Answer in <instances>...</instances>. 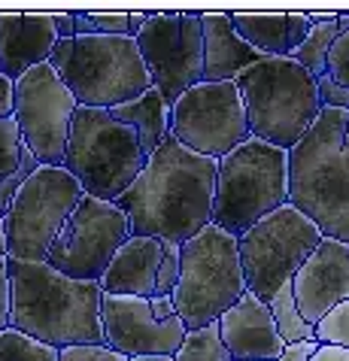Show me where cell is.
<instances>
[{"instance_id": "f35d334b", "label": "cell", "mask_w": 349, "mask_h": 361, "mask_svg": "<svg viewBox=\"0 0 349 361\" xmlns=\"http://www.w3.org/2000/svg\"><path fill=\"white\" fill-rule=\"evenodd\" d=\"M310 361H349V349L343 346H325L319 343V349L310 355Z\"/></svg>"}, {"instance_id": "3957f363", "label": "cell", "mask_w": 349, "mask_h": 361, "mask_svg": "<svg viewBox=\"0 0 349 361\" xmlns=\"http://www.w3.org/2000/svg\"><path fill=\"white\" fill-rule=\"evenodd\" d=\"M288 204L322 237L349 243V113L322 106L313 128L288 149Z\"/></svg>"}, {"instance_id": "6da1fadb", "label": "cell", "mask_w": 349, "mask_h": 361, "mask_svg": "<svg viewBox=\"0 0 349 361\" xmlns=\"http://www.w3.org/2000/svg\"><path fill=\"white\" fill-rule=\"evenodd\" d=\"M216 173V158H204L176 137H167L116 207L131 219L134 237H158L183 246L213 225Z\"/></svg>"}, {"instance_id": "7a4b0ae2", "label": "cell", "mask_w": 349, "mask_h": 361, "mask_svg": "<svg viewBox=\"0 0 349 361\" xmlns=\"http://www.w3.org/2000/svg\"><path fill=\"white\" fill-rule=\"evenodd\" d=\"M6 270L13 283L9 328L55 349L104 343L101 283L70 279L46 262L6 258Z\"/></svg>"}, {"instance_id": "f546056e", "label": "cell", "mask_w": 349, "mask_h": 361, "mask_svg": "<svg viewBox=\"0 0 349 361\" xmlns=\"http://www.w3.org/2000/svg\"><path fill=\"white\" fill-rule=\"evenodd\" d=\"M37 170H39V161H37V158L31 155V149L25 146L22 167H18V170H16V173L9 176V179H4V183H0V209H4V216H6V209L13 207L16 195L22 192V188H25V183H27V179H31L34 173H37Z\"/></svg>"}, {"instance_id": "ab89813d", "label": "cell", "mask_w": 349, "mask_h": 361, "mask_svg": "<svg viewBox=\"0 0 349 361\" xmlns=\"http://www.w3.org/2000/svg\"><path fill=\"white\" fill-rule=\"evenodd\" d=\"M310 25H328V22H337V13H307Z\"/></svg>"}, {"instance_id": "d6986e66", "label": "cell", "mask_w": 349, "mask_h": 361, "mask_svg": "<svg viewBox=\"0 0 349 361\" xmlns=\"http://www.w3.org/2000/svg\"><path fill=\"white\" fill-rule=\"evenodd\" d=\"M164 252H167V240L131 237L116 252L113 264L101 276L104 295L158 298V270H161Z\"/></svg>"}, {"instance_id": "7c38bea8", "label": "cell", "mask_w": 349, "mask_h": 361, "mask_svg": "<svg viewBox=\"0 0 349 361\" xmlns=\"http://www.w3.org/2000/svg\"><path fill=\"white\" fill-rule=\"evenodd\" d=\"M137 49L167 104H176L188 88L204 82V31L201 13H149L137 34Z\"/></svg>"}, {"instance_id": "52a82bcc", "label": "cell", "mask_w": 349, "mask_h": 361, "mask_svg": "<svg viewBox=\"0 0 349 361\" xmlns=\"http://www.w3.org/2000/svg\"><path fill=\"white\" fill-rule=\"evenodd\" d=\"M146 152L134 128L116 122L106 109L76 106L70 122L64 170L88 197L116 204L143 173Z\"/></svg>"}, {"instance_id": "7bdbcfd3", "label": "cell", "mask_w": 349, "mask_h": 361, "mask_svg": "<svg viewBox=\"0 0 349 361\" xmlns=\"http://www.w3.org/2000/svg\"><path fill=\"white\" fill-rule=\"evenodd\" d=\"M337 25H341V31H349V13H337Z\"/></svg>"}, {"instance_id": "5bb4252c", "label": "cell", "mask_w": 349, "mask_h": 361, "mask_svg": "<svg viewBox=\"0 0 349 361\" xmlns=\"http://www.w3.org/2000/svg\"><path fill=\"white\" fill-rule=\"evenodd\" d=\"M76 97L52 64H39L16 82V122L25 146L46 167H64Z\"/></svg>"}, {"instance_id": "9a60e30c", "label": "cell", "mask_w": 349, "mask_h": 361, "mask_svg": "<svg viewBox=\"0 0 349 361\" xmlns=\"http://www.w3.org/2000/svg\"><path fill=\"white\" fill-rule=\"evenodd\" d=\"M104 343L125 358L137 355H176L185 337V322L179 319L171 298H134L104 295Z\"/></svg>"}, {"instance_id": "836d02e7", "label": "cell", "mask_w": 349, "mask_h": 361, "mask_svg": "<svg viewBox=\"0 0 349 361\" xmlns=\"http://www.w3.org/2000/svg\"><path fill=\"white\" fill-rule=\"evenodd\" d=\"M9 319H13V283H9L6 258L0 262V334L9 331Z\"/></svg>"}, {"instance_id": "9c48e42d", "label": "cell", "mask_w": 349, "mask_h": 361, "mask_svg": "<svg viewBox=\"0 0 349 361\" xmlns=\"http://www.w3.org/2000/svg\"><path fill=\"white\" fill-rule=\"evenodd\" d=\"M319 243H322V231L292 204L264 216L243 237H237L246 292L267 304L286 283H292L298 267L313 255Z\"/></svg>"}, {"instance_id": "4fadbf2b", "label": "cell", "mask_w": 349, "mask_h": 361, "mask_svg": "<svg viewBox=\"0 0 349 361\" xmlns=\"http://www.w3.org/2000/svg\"><path fill=\"white\" fill-rule=\"evenodd\" d=\"M171 137L204 158H225L252 140L237 82H197L171 106Z\"/></svg>"}, {"instance_id": "d4e9b609", "label": "cell", "mask_w": 349, "mask_h": 361, "mask_svg": "<svg viewBox=\"0 0 349 361\" xmlns=\"http://www.w3.org/2000/svg\"><path fill=\"white\" fill-rule=\"evenodd\" d=\"M173 358L176 361H234L231 353H228V346H225V340H222L219 322L185 331V337H183V343H179Z\"/></svg>"}, {"instance_id": "f1b7e54d", "label": "cell", "mask_w": 349, "mask_h": 361, "mask_svg": "<svg viewBox=\"0 0 349 361\" xmlns=\"http://www.w3.org/2000/svg\"><path fill=\"white\" fill-rule=\"evenodd\" d=\"M316 340L325 346H343L349 349V300L337 304L334 310L316 322Z\"/></svg>"}, {"instance_id": "277c9868", "label": "cell", "mask_w": 349, "mask_h": 361, "mask_svg": "<svg viewBox=\"0 0 349 361\" xmlns=\"http://www.w3.org/2000/svg\"><path fill=\"white\" fill-rule=\"evenodd\" d=\"M249 134L276 149H295L322 113L319 82L292 58H264L234 79Z\"/></svg>"}, {"instance_id": "1f68e13d", "label": "cell", "mask_w": 349, "mask_h": 361, "mask_svg": "<svg viewBox=\"0 0 349 361\" xmlns=\"http://www.w3.org/2000/svg\"><path fill=\"white\" fill-rule=\"evenodd\" d=\"M58 361H128V358L116 353V349H109L106 343H85V346L58 349Z\"/></svg>"}, {"instance_id": "60d3db41", "label": "cell", "mask_w": 349, "mask_h": 361, "mask_svg": "<svg viewBox=\"0 0 349 361\" xmlns=\"http://www.w3.org/2000/svg\"><path fill=\"white\" fill-rule=\"evenodd\" d=\"M9 252H6V216H4V209H0V262H4Z\"/></svg>"}, {"instance_id": "ac0fdd59", "label": "cell", "mask_w": 349, "mask_h": 361, "mask_svg": "<svg viewBox=\"0 0 349 361\" xmlns=\"http://www.w3.org/2000/svg\"><path fill=\"white\" fill-rule=\"evenodd\" d=\"M219 328L234 361H276L286 349V340L274 325L271 307L252 292H246L219 319Z\"/></svg>"}, {"instance_id": "4316f807", "label": "cell", "mask_w": 349, "mask_h": 361, "mask_svg": "<svg viewBox=\"0 0 349 361\" xmlns=\"http://www.w3.org/2000/svg\"><path fill=\"white\" fill-rule=\"evenodd\" d=\"M0 361H58V349L9 328L0 334Z\"/></svg>"}, {"instance_id": "e575fe53", "label": "cell", "mask_w": 349, "mask_h": 361, "mask_svg": "<svg viewBox=\"0 0 349 361\" xmlns=\"http://www.w3.org/2000/svg\"><path fill=\"white\" fill-rule=\"evenodd\" d=\"M319 82V97H322V106H334V109H346L349 113V92L341 85H334L328 76L316 79Z\"/></svg>"}, {"instance_id": "603a6c76", "label": "cell", "mask_w": 349, "mask_h": 361, "mask_svg": "<svg viewBox=\"0 0 349 361\" xmlns=\"http://www.w3.org/2000/svg\"><path fill=\"white\" fill-rule=\"evenodd\" d=\"M146 22H149V13H76V34L137 39Z\"/></svg>"}, {"instance_id": "2e32d148", "label": "cell", "mask_w": 349, "mask_h": 361, "mask_svg": "<svg viewBox=\"0 0 349 361\" xmlns=\"http://www.w3.org/2000/svg\"><path fill=\"white\" fill-rule=\"evenodd\" d=\"M292 292L304 322H316L328 310L349 300V243L322 237L313 255L292 276Z\"/></svg>"}, {"instance_id": "4dcf8cb0", "label": "cell", "mask_w": 349, "mask_h": 361, "mask_svg": "<svg viewBox=\"0 0 349 361\" xmlns=\"http://www.w3.org/2000/svg\"><path fill=\"white\" fill-rule=\"evenodd\" d=\"M325 76L349 92V31H341V37L331 43V52H328L325 61Z\"/></svg>"}, {"instance_id": "44dd1931", "label": "cell", "mask_w": 349, "mask_h": 361, "mask_svg": "<svg viewBox=\"0 0 349 361\" xmlns=\"http://www.w3.org/2000/svg\"><path fill=\"white\" fill-rule=\"evenodd\" d=\"M234 31L264 58H292L310 34L307 13H231Z\"/></svg>"}, {"instance_id": "cb8c5ba5", "label": "cell", "mask_w": 349, "mask_h": 361, "mask_svg": "<svg viewBox=\"0 0 349 361\" xmlns=\"http://www.w3.org/2000/svg\"><path fill=\"white\" fill-rule=\"evenodd\" d=\"M271 307V316H274V325L279 331V337L286 343H298V340H316V328L310 322H304L301 310H298V300L292 292V283H286L279 292L267 300Z\"/></svg>"}, {"instance_id": "8d00e7d4", "label": "cell", "mask_w": 349, "mask_h": 361, "mask_svg": "<svg viewBox=\"0 0 349 361\" xmlns=\"http://www.w3.org/2000/svg\"><path fill=\"white\" fill-rule=\"evenodd\" d=\"M16 113V82L0 76V118H13Z\"/></svg>"}, {"instance_id": "d590c367", "label": "cell", "mask_w": 349, "mask_h": 361, "mask_svg": "<svg viewBox=\"0 0 349 361\" xmlns=\"http://www.w3.org/2000/svg\"><path fill=\"white\" fill-rule=\"evenodd\" d=\"M319 349V340H298V343H286L276 361H310V355Z\"/></svg>"}, {"instance_id": "ba28073f", "label": "cell", "mask_w": 349, "mask_h": 361, "mask_svg": "<svg viewBox=\"0 0 349 361\" xmlns=\"http://www.w3.org/2000/svg\"><path fill=\"white\" fill-rule=\"evenodd\" d=\"M179 283L173 288V307L188 331L219 322L246 295V276L237 252V237L207 225L201 234L179 246Z\"/></svg>"}, {"instance_id": "83f0119b", "label": "cell", "mask_w": 349, "mask_h": 361, "mask_svg": "<svg viewBox=\"0 0 349 361\" xmlns=\"http://www.w3.org/2000/svg\"><path fill=\"white\" fill-rule=\"evenodd\" d=\"M22 158H25V140L22 131H18L16 116L0 118V183L22 167Z\"/></svg>"}, {"instance_id": "7402d4cb", "label": "cell", "mask_w": 349, "mask_h": 361, "mask_svg": "<svg viewBox=\"0 0 349 361\" xmlns=\"http://www.w3.org/2000/svg\"><path fill=\"white\" fill-rule=\"evenodd\" d=\"M106 113L113 116L116 122L134 128L146 158L152 155L167 137H171V104L158 94V88H149V92L140 94L137 100L118 104L113 109H106Z\"/></svg>"}, {"instance_id": "ffe728a7", "label": "cell", "mask_w": 349, "mask_h": 361, "mask_svg": "<svg viewBox=\"0 0 349 361\" xmlns=\"http://www.w3.org/2000/svg\"><path fill=\"white\" fill-rule=\"evenodd\" d=\"M204 31V82H234L252 64L264 61L262 52H255L243 43L234 31L231 13H201Z\"/></svg>"}, {"instance_id": "8992f818", "label": "cell", "mask_w": 349, "mask_h": 361, "mask_svg": "<svg viewBox=\"0 0 349 361\" xmlns=\"http://www.w3.org/2000/svg\"><path fill=\"white\" fill-rule=\"evenodd\" d=\"M288 204V152L262 140H246L219 158L213 225L243 237L264 216Z\"/></svg>"}, {"instance_id": "5b68a950", "label": "cell", "mask_w": 349, "mask_h": 361, "mask_svg": "<svg viewBox=\"0 0 349 361\" xmlns=\"http://www.w3.org/2000/svg\"><path fill=\"white\" fill-rule=\"evenodd\" d=\"M49 64L64 79L79 106L113 109L152 88L137 39L131 37L58 39Z\"/></svg>"}, {"instance_id": "b9f144b4", "label": "cell", "mask_w": 349, "mask_h": 361, "mask_svg": "<svg viewBox=\"0 0 349 361\" xmlns=\"http://www.w3.org/2000/svg\"><path fill=\"white\" fill-rule=\"evenodd\" d=\"M128 361H176L173 355H137V358H128Z\"/></svg>"}, {"instance_id": "30bf717a", "label": "cell", "mask_w": 349, "mask_h": 361, "mask_svg": "<svg viewBox=\"0 0 349 361\" xmlns=\"http://www.w3.org/2000/svg\"><path fill=\"white\" fill-rule=\"evenodd\" d=\"M82 195V185L64 167L39 164L6 209V258L46 262L55 237L61 234Z\"/></svg>"}, {"instance_id": "d6a6232c", "label": "cell", "mask_w": 349, "mask_h": 361, "mask_svg": "<svg viewBox=\"0 0 349 361\" xmlns=\"http://www.w3.org/2000/svg\"><path fill=\"white\" fill-rule=\"evenodd\" d=\"M179 262H183V252H179L176 243H167L161 270H158V298H171L173 288L179 283Z\"/></svg>"}, {"instance_id": "8fae6325", "label": "cell", "mask_w": 349, "mask_h": 361, "mask_svg": "<svg viewBox=\"0 0 349 361\" xmlns=\"http://www.w3.org/2000/svg\"><path fill=\"white\" fill-rule=\"evenodd\" d=\"M131 219L109 200L82 195L76 209L70 213L61 234L49 249L46 264L58 274L82 283H101L116 252L131 240Z\"/></svg>"}, {"instance_id": "e0dca14e", "label": "cell", "mask_w": 349, "mask_h": 361, "mask_svg": "<svg viewBox=\"0 0 349 361\" xmlns=\"http://www.w3.org/2000/svg\"><path fill=\"white\" fill-rule=\"evenodd\" d=\"M55 46V13H0V76L18 82L27 70L49 64Z\"/></svg>"}, {"instance_id": "74e56055", "label": "cell", "mask_w": 349, "mask_h": 361, "mask_svg": "<svg viewBox=\"0 0 349 361\" xmlns=\"http://www.w3.org/2000/svg\"><path fill=\"white\" fill-rule=\"evenodd\" d=\"M55 31L58 39H73L76 34V13H55Z\"/></svg>"}, {"instance_id": "484cf974", "label": "cell", "mask_w": 349, "mask_h": 361, "mask_svg": "<svg viewBox=\"0 0 349 361\" xmlns=\"http://www.w3.org/2000/svg\"><path fill=\"white\" fill-rule=\"evenodd\" d=\"M337 37H341V25H337V22L313 25L310 34H307V39L292 52V61L301 64L313 79H322L325 76L328 52H331V43H334Z\"/></svg>"}]
</instances>
